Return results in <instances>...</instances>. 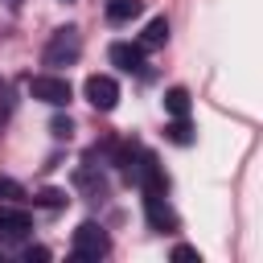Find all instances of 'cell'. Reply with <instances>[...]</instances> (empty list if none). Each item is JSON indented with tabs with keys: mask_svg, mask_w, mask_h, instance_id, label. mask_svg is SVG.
I'll return each instance as SVG.
<instances>
[{
	"mask_svg": "<svg viewBox=\"0 0 263 263\" xmlns=\"http://www.w3.org/2000/svg\"><path fill=\"white\" fill-rule=\"evenodd\" d=\"M107 251H111V238H107V230H103L99 222H82V226L74 230V238H70L74 263H99Z\"/></svg>",
	"mask_w": 263,
	"mask_h": 263,
	"instance_id": "6da1fadb",
	"label": "cell"
},
{
	"mask_svg": "<svg viewBox=\"0 0 263 263\" xmlns=\"http://www.w3.org/2000/svg\"><path fill=\"white\" fill-rule=\"evenodd\" d=\"M78 53H82V33H78L74 25H66V29H58V33L45 41L41 62H45L49 70H58V66H74V62H78Z\"/></svg>",
	"mask_w": 263,
	"mask_h": 263,
	"instance_id": "7a4b0ae2",
	"label": "cell"
},
{
	"mask_svg": "<svg viewBox=\"0 0 263 263\" xmlns=\"http://www.w3.org/2000/svg\"><path fill=\"white\" fill-rule=\"evenodd\" d=\"M29 95L37 103H49V107H66L74 99V86L62 78V74H33L29 78Z\"/></svg>",
	"mask_w": 263,
	"mask_h": 263,
	"instance_id": "3957f363",
	"label": "cell"
},
{
	"mask_svg": "<svg viewBox=\"0 0 263 263\" xmlns=\"http://www.w3.org/2000/svg\"><path fill=\"white\" fill-rule=\"evenodd\" d=\"M82 95H86V103H90L95 111H115V103H119V82H115L111 74H90V78L82 82Z\"/></svg>",
	"mask_w": 263,
	"mask_h": 263,
	"instance_id": "277c9868",
	"label": "cell"
},
{
	"mask_svg": "<svg viewBox=\"0 0 263 263\" xmlns=\"http://www.w3.org/2000/svg\"><path fill=\"white\" fill-rule=\"evenodd\" d=\"M29 230H33L29 210H21L16 201H0V238L4 242H25Z\"/></svg>",
	"mask_w": 263,
	"mask_h": 263,
	"instance_id": "5b68a950",
	"label": "cell"
},
{
	"mask_svg": "<svg viewBox=\"0 0 263 263\" xmlns=\"http://www.w3.org/2000/svg\"><path fill=\"white\" fill-rule=\"evenodd\" d=\"M144 218H148V226L160 230V234H173V230L181 226L177 214H173V205L164 201V193H144Z\"/></svg>",
	"mask_w": 263,
	"mask_h": 263,
	"instance_id": "8992f818",
	"label": "cell"
},
{
	"mask_svg": "<svg viewBox=\"0 0 263 263\" xmlns=\"http://www.w3.org/2000/svg\"><path fill=\"white\" fill-rule=\"evenodd\" d=\"M111 66H119L123 74H144V45L140 41H115L107 49Z\"/></svg>",
	"mask_w": 263,
	"mask_h": 263,
	"instance_id": "52a82bcc",
	"label": "cell"
},
{
	"mask_svg": "<svg viewBox=\"0 0 263 263\" xmlns=\"http://www.w3.org/2000/svg\"><path fill=\"white\" fill-rule=\"evenodd\" d=\"M144 0H107V21L111 25H127L132 16H140Z\"/></svg>",
	"mask_w": 263,
	"mask_h": 263,
	"instance_id": "ba28073f",
	"label": "cell"
},
{
	"mask_svg": "<svg viewBox=\"0 0 263 263\" xmlns=\"http://www.w3.org/2000/svg\"><path fill=\"white\" fill-rule=\"evenodd\" d=\"M164 111H168L173 119H185V115H189V90H185V86H168V90H164Z\"/></svg>",
	"mask_w": 263,
	"mask_h": 263,
	"instance_id": "9c48e42d",
	"label": "cell"
},
{
	"mask_svg": "<svg viewBox=\"0 0 263 263\" xmlns=\"http://www.w3.org/2000/svg\"><path fill=\"white\" fill-rule=\"evenodd\" d=\"M164 41H168V21H164V16H152L148 29H144V37H140V45H144V49H156V45H164Z\"/></svg>",
	"mask_w": 263,
	"mask_h": 263,
	"instance_id": "30bf717a",
	"label": "cell"
},
{
	"mask_svg": "<svg viewBox=\"0 0 263 263\" xmlns=\"http://www.w3.org/2000/svg\"><path fill=\"white\" fill-rule=\"evenodd\" d=\"M164 136H168L173 144H193V127H189V115H185V119H173V123L164 127Z\"/></svg>",
	"mask_w": 263,
	"mask_h": 263,
	"instance_id": "8fae6325",
	"label": "cell"
},
{
	"mask_svg": "<svg viewBox=\"0 0 263 263\" xmlns=\"http://www.w3.org/2000/svg\"><path fill=\"white\" fill-rule=\"evenodd\" d=\"M33 201H37V205H45V210H62L70 197H66V189H41Z\"/></svg>",
	"mask_w": 263,
	"mask_h": 263,
	"instance_id": "7c38bea8",
	"label": "cell"
},
{
	"mask_svg": "<svg viewBox=\"0 0 263 263\" xmlns=\"http://www.w3.org/2000/svg\"><path fill=\"white\" fill-rule=\"evenodd\" d=\"M49 132H53V140H70L74 136V119L70 115H53L49 119Z\"/></svg>",
	"mask_w": 263,
	"mask_h": 263,
	"instance_id": "4fadbf2b",
	"label": "cell"
},
{
	"mask_svg": "<svg viewBox=\"0 0 263 263\" xmlns=\"http://www.w3.org/2000/svg\"><path fill=\"white\" fill-rule=\"evenodd\" d=\"M21 197H25V189L12 177H0V201H21Z\"/></svg>",
	"mask_w": 263,
	"mask_h": 263,
	"instance_id": "5bb4252c",
	"label": "cell"
},
{
	"mask_svg": "<svg viewBox=\"0 0 263 263\" xmlns=\"http://www.w3.org/2000/svg\"><path fill=\"white\" fill-rule=\"evenodd\" d=\"M173 259H177V263H201L197 247H185V242H181V247H173Z\"/></svg>",
	"mask_w": 263,
	"mask_h": 263,
	"instance_id": "9a60e30c",
	"label": "cell"
},
{
	"mask_svg": "<svg viewBox=\"0 0 263 263\" xmlns=\"http://www.w3.org/2000/svg\"><path fill=\"white\" fill-rule=\"evenodd\" d=\"M25 259H29V263H33V259H49V251H45V247H29Z\"/></svg>",
	"mask_w": 263,
	"mask_h": 263,
	"instance_id": "2e32d148",
	"label": "cell"
}]
</instances>
